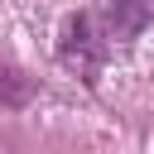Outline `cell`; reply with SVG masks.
<instances>
[{
	"mask_svg": "<svg viewBox=\"0 0 154 154\" xmlns=\"http://www.w3.org/2000/svg\"><path fill=\"white\" fill-rule=\"evenodd\" d=\"M101 24H106V38L130 43L154 24V0H106L101 5Z\"/></svg>",
	"mask_w": 154,
	"mask_h": 154,
	"instance_id": "6da1fadb",
	"label": "cell"
},
{
	"mask_svg": "<svg viewBox=\"0 0 154 154\" xmlns=\"http://www.w3.org/2000/svg\"><path fill=\"white\" fill-rule=\"evenodd\" d=\"M96 58H101V48H96V38H91V14L67 19V24H63V63H72V67L91 82Z\"/></svg>",
	"mask_w": 154,
	"mask_h": 154,
	"instance_id": "7a4b0ae2",
	"label": "cell"
},
{
	"mask_svg": "<svg viewBox=\"0 0 154 154\" xmlns=\"http://www.w3.org/2000/svg\"><path fill=\"white\" fill-rule=\"evenodd\" d=\"M34 91H38V82H34L24 67H10V63H0V106H5V111H19V106H29V101H34Z\"/></svg>",
	"mask_w": 154,
	"mask_h": 154,
	"instance_id": "3957f363",
	"label": "cell"
},
{
	"mask_svg": "<svg viewBox=\"0 0 154 154\" xmlns=\"http://www.w3.org/2000/svg\"><path fill=\"white\" fill-rule=\"evenodd\" d=\"M0 154H14V144H10V140H5V135H0Z\"/></svg>",
	"mask_w": 154,
	"mask_h": 154,
	"instance_id": "277c9868",
	"label": "cell"
}]
</instances>
